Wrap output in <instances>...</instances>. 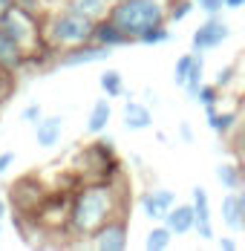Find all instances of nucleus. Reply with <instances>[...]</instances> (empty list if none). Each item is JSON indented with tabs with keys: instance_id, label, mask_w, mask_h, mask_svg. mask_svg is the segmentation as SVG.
Instances as JSON below:
<instances>
[{
	"instance_id": "1",
	"label": "nucleus",
	"mask_w": 245,
	"mask_h": 251,
	"mask_svg": "<svg viewBox=\"0 0 245 251\" xmlns=\"http://www.w3.org/2000/svg\"><path fill=\"white\" fill-rule=\"evenodd\" d=\"M122 174L116 179L81 182L70 197V220L67 231L73 237H93L104 223L124 214V191L119 188Z\"/></svg>"
},
{
	"instance_id": "2",
	"label": "nucleus",
	"mask_w": 245,
	"mask_h": 251,
	"mask_svg": "<svg viewBox=\"0 0 245 251\" xmlns=\"http://www.w3.org/2000/svg\"><path fill=\"white\" fill-rule=\"evenodd\" d=\"M93 32H96V21L70 9L67 3L44 18V41L52 52H64L81 47V44H90Z\"/></svg>"
},
{
	"instance_id": "3",
	"label": "nucleus",
	"mask_w": 245,
	"mask_h": 251,
	"mask_svg": "<svg viewBox=\"0 0 245 251\" xmlns=\"http://www.w3.org/2000/svg\"><path fill=\"white\" fill-rule=\"evenodd\" d=\"M171 0H116L110 9V21L127 35V41H139L147 29L168 24Z\"/></svg>"
},
{
	"instance_id": "4",
	"label": "nucleus",
	"mask_w": 245,
	"mask_h": 251,
	"mask_svg": "<svg viewBox=\"0 0 245 251\" xmlns=\"http://www.w3.org/2000/svg\"><path fill=\"white\" fill-rule=\"evenodd\" d=\"M47 188L35 179V176H24V179H18L15 185H12V205H15V211L21 214V217H29V220H35L38 217V211H41V205L47 202Z\"/></svg>"
},
{
	"instance_id": "5",
	"label": "nucleus",
	"mask_w": 245,
	"mask_h": 251,
	"mask_svg": "<svg viewBox=\"0 0 245 251\" xmlns=\"http://www.w3.org/2000/svg\"><path fill=\"white\" fill-rule=\"evenodd\" d=\"M228 38H231V26L225 24L222 18H217V15H208V21L194 32L191 44H194V52H208V50L222 47Z\"/></svg>"
},
{
	"instance_id": "6",
	"label": "nucleus",
	"mask_w": 245,
	"mask_h": 251,
	"mask_svg": "<svg viewBox=\"0 0 245 251\" xmlns=\"http://www.w3.org/2000/svg\"><path fill=\"white\" fill-rule=\"evenodd\" d=\"M127 237H130V231H127V220L122 214V217H113L110 223H104L90 237V243L98 251H124L127 249Z\"/></svg>"
},
{
	"instance_id": "7",
	"label": "nucleus",
	"mask_w": 245,
	"mask_h": 251,
	"mask_svg": "<svg viewBox=\"0 0 245 251\" xmlns=\"http://www.w3.org/2000/svg\"><path fill=\"white\" fill-rule=\"evenodd\" d=\"M110 55H113L110 47H101L96 41H90V44H81V47H73V50H64L58 55V64L61 67H87V64L107 61Z\"/></svg>"
},
{
	"instance_id": "8",
	"label": "nucleus",
	"mask_w": 245,
	"mask_h": 251,
	"mask_svg": "<svg viewBox=\"0 0 245 251\" xmlns=\"http://www.w3.org/2000/svg\"><path fill=\"white\" fill-rule=\"evenodd\" d=\"M176 205V194L168 188H150L139 197V208L145 211L147 220H165V214Z\"/></svg>"
},
{
	"instance_id": "9",
	"label": "nucleus",
	"mask_w": 245,
	"mask_h": 251,
	"mask_svg": "<svg viewBox=\"0 0 245 251\" xmlns=\"http://www.w3.org/2000/svg\"><path fill=\"white\" fill-rule=\"evenodd\" d=\"M194 197V211H196V237L199 240H214V214H211V200H208V191L205 188H194L191 191Z\"/></svg>"
},
{
	"instance_id": "10",
	"label": "nucleus",
	"mask_w": 245,
	"mask_h": 251,
	"mask_svg": "<svg viewBox=\"0 0 245 251\" xmlns=\"http://www.w3.org/2000/svg\"><path fill=\"white\" fill-rule=\"evenodd\" d=\"M165 226L173 231V237H182V234H191L196 226V211H194V202L191 205H173L171 211L165 214L162 220Z\"/></svg>"
},
{
	"instance_id": "11",
	"label": "nucleus",
	"mask_w": 245,
	"mask_h": 251,
	"mask_svg": "<svg viewBox=\"0 0 245 251\" xmlns=\"http://www.w3.org/2000/svg\"><path fill=\"white\" fill-rule=\"evenodd\" d=\"M26 64H29V55L0 29V67H6L9 73H21Z\"/></svg>"
},
{
	"instance_id": "12",
	"label": "nucleus",
	"mask_w": 245,
	"mask_h": 251,
	"mask_svg": "<svg viewBox=\"0 0 245 251\" xmlns=\"http://www.w3.org/2000/svg\"><path fill=\"white\" fill-rule=\"evenodd\" d=\"M61 133H64V119L61 116H47L35 125V139L41 148H55L61 142Z\"/></svg>"
},
{
	"instance_id": "13",
	"label": "nucleus",
	"mask_w": 245,
	"mask_h": 251,
	"mask_svg": "<svg viewBox=\"0 0 245 251\" xmlns=\"http://www.w3.org/2000/svg\"><path fill=\"white\" fill-rule=\"evenodd\" d=\"M205 116H208L211 130L220 133V136H231L234 127L240 125V110H225V113H220V107H205Z\"/></svg>"
},
{
	"instance_id": "14",
	"label": "nucleus",
	"mask_w": 245,
	"mask_h": 251,
	"mask_svg": "<svg viewBox=\"0 0 245 251\" xmlns=\"http://www.w3.org/2000/svg\"><path fill=\"white\" fill-rule=\"evenodd\" d=\"M93 41H96V44H101V47H110V50L130 44V41H127V35H124V32H122L116 24H113L110 18H104V21H98V24H96Z\"/></svg>"
},
{
	"instance_id": "15",
	"label": "nucleus",
	"mask_w": 245,
	"mask_h": 251,
	"mask_svg": "<svg viewBox=\"0 0 245 251\" xmlns=\"http://www.w3.org/2000/svg\"><path fill=\"white\" fill-rule=\"evenodd\" d=\"M124 116V127L127 130H147L150 122H153V113H150V107H145L142 101H127L122 110Z\"/></svg>"
},
{
	"instance_id": "16",
	"label": "nucleus",
	"mask_w": 245,
	"mask_h": 251,
	"mask_svg": "<svg viewBox=\"0 0 245 251\" xmlns=\"http://www.w3.org/2000/svg\"><path fill=\"white\" fill-rule=\"evenodd\" d=\"M110 119H113V107H110V99L104 96V99H98L96 104H93V110H90V119H87V133H93V136L104 133V130H107V125H110Z\"/></svg>"
},
{
	"instance_id": "17",
	"label": "nucleus",
	"mask_w": 245,
	"mask_h": 251,
	"mask_svg": "<svg viewBox=\"0 0 245 251\" xmlns=\"http://www.w3.org/2000/svg\"><path fill=\"white\" fill-rule=\"evenodd\" d=\"M222 223L231 228V231H243V205H240V194H225L222 197Z\"/></svg>"
},
{
	"instance_id": "18",
	"label": "nucleus",
	"mask_w": 245,
	"mask_h": 251,
	"mask_svg": "<svg viewBox=\"0 0 245 251\" xmlns=\"http://www.w3.org/2000/svg\"><path fill=\"white\" fill-rule=\"evenodd\" d=\"M113 3L116 0H67V6L75 9V12H81V15H87V18H93V21H104L107 15H110V9H113Z\"/></svg>"
},
{
	"instance_id": "19",
	"label": "nucleus",
	"mask_w": 245,
	"mask_h": 251,
	"mask_svg": "<svg viewBox=\"0 0 245 251\" xmlns=\"http://www.w3.org/2000/svg\"><path fill=\"white\" fill-rule=\"evenodd\" d=\"M217 179H220L222 188H228V191H240L245 185V168L240 162H222L220 168H217Z\"/></svg>"
},
{
	"instance_id": "20",
	"label": "nucleus",
	"mask_w": 245,
	"mask_h": 251,
	"mask_svg": "<svg viewBox=\"0 0 245 251\" xmlns=\"http://www.w3.org/2000/svg\"><path fill=\"white\" fill-rule=\"evenodd\" d=\"M98 84H101V90H104L107 99H119L124 93V78L119 70H104L101 78H98Z\"/></svg>"
},
{
	"instance_id": "21",
	"label": "nucleus",
	"mask_w": 245,
	"mask_h": 251,
	"mask_svg": "<svg viewBox=\"0 0 245 251\" xmlns=\"http://www.w3.org/2000/svg\"><path fill=\"white\" fill-rule=\"evenodd\" d=\"M171 243H173V231L168 226H156L150 234H147V240H145V249L147 251H165V249H171Z\"/></svg>"
},
{
	"instance_id": "22",
	"label": "nucleus",
	"mask_w": 245,
	"mask_h": 251,
	"mask_svg": "<svg viewBox=\"0 0 245 251\" xmlns=\"http://www.w3.org/2000/svg\"><path fill=\"white\" fill-rule=\"evenodd\" d=\"M202 75H205V61H202V55L196 52L194 58V67H191V73H188V81H185V93L191 96V101H196V93H199V87H202Z\"/></svg>"
},
{
	"instance_id": "23",
	"label": "nucleus",
	"mask_w": 245,
	"mask_h": 251,
	"mask_svg": "<svg viewBox=\"0 0 245 251\" xmlns=\"http://www.w3.org/2000/svg\"><path fill=\"white\" fill-rule=\"evenodd\" d=\"M171 41V29H168V24H159L153 26V29H147L145 35L136 41V44H145V47H159V44H168Z\"/></svg>"
},
{
	"instance_id": "24",
	"label": "nucleus",
	"mask_w": 245,
	"mask_h": 251,
	"mask_svg": "<svg viewBox=\"0 0 245 251\" xmlns=\"http://www.w3.org/2000/svg\"><path fill=\"white\" fill-rule=\"evenodd\" d=\"M194 58H196V52H188V55H179V58H176V67H173V81H176L179 87H185L188 73H191V67H194Z\"/></svg>"
},
{
	"instance_id": "25",
	"label": "nucleus",
	"mask_w": 245,
	"mask_h": 251,
	"mask_svg": "<svg viewBox=\"0 0 245 251\" xmlns=\"http://www.w3.org/2000/svg\"><path fill=\"white\" fill-rule=\"evenodd\" d=\"M191 12H194V0H171L168 3V21H173V24L185 21Z\"/></svg>"
},
{
	"instance_id": "26",
	"label": "nucleus",
	"mask_w": 245,
	"mask_h": 251,
	"mask_svg": "<svg viewBox=\"0 0 245 251\" xmlns=\"http://www.w3.org/2000/svg\"><path fill=\"white\" fill-rule=\"evenodd\" d=\"M220 99L222 96L217 84H202L196 93V104H202V107H220Z\"/></svg>"
},
{
	"instance_id": "27",
	"label": "nucleus",
	"mask_w": 245,
	"mask_h": 251,
	"mask_svg": "<svg viewBox=\"0 0 245 251\" xmlns=\"http://www.w3.org/2000/svg\"><path fill=\"white\" fill-rule=\"evenodd\" d=\"M231 151H234V156H237V162L245 168V122H240V125L234 127V142H231Z\"/></svg>"
},
{
	"instance_id": "28",
	"label": "nucleus",
	"mask_w": 245,
	"mask_h": 251,
	"mask_svg": "<svg viewBox=\"0 0 245 251\" xmlns=\"http://www.w3.org/2000/svg\"><path fill=\"white\" fill-rule=\"evenodd\" d=\"M237 81V64H228V67H220V73L214 78V84L220 87V90H228L231 84Z\"/></svg>"
},
{
	"instance_id": "29",
	"label": "nucleus",
	"mask_w": 245,
	"mask_h": 251,
	"mask_svg": "<svg viewBox=\"0 0 245 251\" xmlns=\"http://www.w3.org/2000/svg\"><path fill=\"white\" fill-rule=\"evenodd\" d=\"M15 90V73H9L6 67H0V101H6Z\"/></svg>"
},
{
	"instance_id": "30",
	"label": "nucleus",
	"mask_w": 245,
	"mask_h": 251,
	"mask_svg": "<svg viewBox=\"0 0 245 251\" xmlns=\"http://www.w3.org/2000/svg\"><path fill=\"white\" fill-rule=\"evenodd\" d=\"M15 6L24 9V12H29V15L44 18V6H47V0H15Z\"/></svg>"
},
{
	"instance_id": "31",
	"label": "nucleus",
	"mask_w": 245,
	"mask_h": 251,
	"mask_svg": "<svg viewBox=\"0 0 245 251\" xmlns=\"http://www.w3.org/2000/svg\"><path fill=\"white\" fill-rule=\"evenodd\" d=\"M194 3L202 12H208V15H220L222 9H225V0H194Z\"/></svg>"
},
{
	"instance_id": "32",
	"label": "nucleus",
	"mask_w": 245,
	"mask_h": 251,
	"mask_svg": "<svg viewBox=\"0 0 245 251\" xmlns=\"http://www.w3.org/2000/svg\"><path fill=\"white\" fill-rule=\"evenodd\" d=\"M44 119V110H41V104H29L24 110V122H29V125H38Z\"/></svg>"
},
{
	"instance_id": "33",
	"label": "nucleus",
	"mask_w": 245,
	"mask_h": 251,
	"mask_svg": "<svg viewBox=\"0 0 245 251\" xmlns=\"http://www.w3.org/2000/svg\"><path fill=\"white\" fill-rule=\"evenodd\" d=\"M12 162H15L12 153H0V174H6V171L12 168Z\"/></svg>"
},
{
	"instance_id": "34",
	"label": "nucleus",
	"mask_w": 245,
	"mask_h": 251,
	"mask_svg": "<svg viewBox=\"0 0 245 251\" xmlns=\"http://www.w3.org/2000/svg\"><path fill=\"white\" fill-rule=\"evenodd\" d=\"M217 246H220L222 251H237V243H234L231 237H220V240H217Z\"/></svg>"
},
{
	"instance_id": "35",
	"label": "nucleus",
	"mask_w": 245,
	"mask_h": 251,
	"mask_svg": "<svg viewBox=\"0 0 245 251\" xmlns=\"http://www.w3.org/2000/svg\"><path fill=\"white\" fill-rule=\"evenodd\" d=\"M179 133H182V139H185V142H191V139H194V130H191V125H188V122H182Z\"/></svg>"
},
{
	"instance_id": "36",
	"label": "nucleus",
	"mask_w": 245,
	"mask_h": 251,
	"mask_svg": "<svg viewBox=\"0 0 245 251\" xmlns=\"http://www.w3.org/2000/svg\"><path fill=\"white\" fill-rule=\"evenodd\" d=\"M225 9H245V0H225Z\"/></svg>"
},
{
	"instance_id": "37",
	"label": "nucleus",
	"mask_w": 245,
	"mask_h": 251,
	"mask_svg": "<svg viewBox=\"0 0 245 251\" xmlns=\"http://www.w3.org/2000/svg\"><path fill=\"white\" fill-rule=\"evenodd\" d=\"M12 6H15V0H0V18H3V15L12 9Z\"/></svg>"
},
{
	"instance_id": "38",
	"label": "nucleus",
	"mask_w": 245,
	"mask_h": 251,
	"mask_svg": "<svg viewBox=\"0 0 245 251\" xmlns=\"http://www.w3.org/2000/svg\"><path fill=\"white\" fill-rule=\"evenodd\" d=\"M240 194V205H243V223H245V185H243V191H237Z\"/></svg>"
},
{
	"instance_id": "39",
	"label": "nucleus",
	"mask_w": 245,
	"mask_h": 251,
	"mask_svg": "<svg viewBox=\"0 0 245 251\" xmlns=\"http://www.w3.org/2000/svg\"><path fill=\"white\" fill-rule=\"evenodd\" d=\"M47 3H52V6H55V3H67V0H47Z\"/></svg>"
},
{
	"instance_id": "40",
	"label": "nucleus",
	"mask_w": 245,
	"mask_h": 251,
	"mask_svg": "<svg viewBox=\"0 0 245 251\" xmlns=\"http://www.w3.org/2000/svg\"><path fill=\"white\" fill-rule=\"evenodd\" d=\"M0 237H3V220H0Z\"/></svg>"
}]
</instances>
